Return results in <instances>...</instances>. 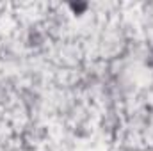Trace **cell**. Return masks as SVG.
I'll return each mask as SVG.
<instances>
[{"mask_svg": "<svg viewBox=\"0 0 153 151\" xmlns=\"http://www.w3.org/2000/svg\"><path fill=\"white\" fill-rule=\"evenodd\" d=\"M71 7L75 9V13H82V11H84V9L87 7V5H85V4H78V5H76V4H73Z\"/></svg>", "mask_w": 153, "mask_h": 151, "instance_id": "cell-1", "label": "cell"}]
</instances>
